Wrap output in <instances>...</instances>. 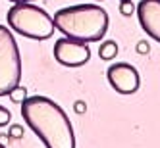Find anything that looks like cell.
<instances>
[{
  "instance_id": "cell-1",
  "label": "cell",
  "mask_w": 160,
  "mask_h": 148,
  "mask_svg": "<svg viewBox=\"0 0 160 148\" xmlns=\"http://www.w3.org/2000/svg\"><path fill=\"white\" fill-rule=\"evenodd\" d=\"M21 117L47 148H75V135L66 112L48 96H27Z\"/></svg>"
},
{
  "instance_id": "cell-2",
  "label": "cell",
  "mask_w": 160,
  "mask_h": 148,
  "mask_svg": "<svg viewBox=\"0 0 160 148\" xmlns=\"http://www.w3.org/2000/svg\"><path fill=\"white\" fill-rule=\"evenodd\" d=\"M54 27L64 37L83 42H98L108 31V14L98 4H77L54 14Z\"/></svg>"
},
{
  "instance_id": "cell-3",
  "label": "cell",
  "mask_w": 160,
  "mask_h": 148,
  "mask_svg": "<svg viewBox=\"0 0 160 148\" xmlns=\"http://www.w3.org/2000/svg\"><path fill=\"white\" fill-rule=\"evenodd\" d=\"M6 21L18 35L33 41H47L54 35V19L33 2H16L8 10Z\"/></svg>"
},
{
  "instance_id": "cell-4",
  "label": "cell",
  "mask_w": 160,
  "mask_h": 148,
  "mask_svg": "<svg viewBox=\"0 0 160 148\" xmlns=\"http://www.w3.org/2000/svg\"><path fill=\"white\" fill-rule=\"evenodd\" d=\"M21 81V56L18 42L6 25H0V96L8 93Z\"/></svg>"
},
{
  "instance_id": "cell-5",
  "label": "cell",
  "mask_w": 160,
  "mask_h": 148,
  "mask_svg": "<svg viewBox=\"0 0 160 148\" xmlns=\"http://www.w3.org/2000/svg\"><path fill=\"white\" fill-rule=\"evenodd\" d=\"M54 60L66 65V67H79L85 65L91 58V48L89 42L77 41V39H70V37H62L60 41L54 42Z\"/></svg>"
},
{
  "instance_id": "cell-6",
  "label": "cell",
  "mask_w": 160,
  "mask_h": 148,
  "mask_svg": "<svg viewBox=\"0 0 160 148\" xmlns=\"http://www.w3.org/2000/svg\"><path fill=\"white\" fill-rule=\"evenodd\" d=\"M106 79L110 87L120 94H133L141 87V77L139 71L128 62H118L112 64L106 69Z\"/></svg>"
},
{
  "instance_id": "cell-7",
  "label": "cell",
  "mask_w": 160,
  "mask_h": 148,
  "mask_svg": "<svg viewBox=\"0 0 160 148\" xmlns=\"http://www.w3.org/2000/svg\"><path fill=\"white\" fill-rule=\"evenodd\" d=\"M135 12L143 31L152 41L160 42V0H141Z\"/></svg>"
},
{
  "instance_id": "cell-8",
  "label": "cell",
  "mask_w": 160,
  "mask_h": 148,
  "mask_svg": "<svg viewBox=\"0 0 160 148\" xmlns=\"http://www.w3.org/2000/svg\"><path fill=\"white\" fill-rule=\"evenodd\" d=\"M118 54V44L114 41H102L98 46V56L102 60H114V56Z\"/></svg>"
},
{
  "instance_id": "cell-9",
  "label": "cell",
  "mask_w": 160,
  "mask_h": 148,
  "mask_svg": "<svg viewBox=\"0 0 160 148\" xmlns=\"http://www.w3.org/2000/svg\"><path fill=\"white\" fill-rule=\"evenodd\" d=\"M8 96H10V100H12L14 104H21V102L27 98V88L18 85V87H14V88L8 93Z\"/></svg>"
},
{
  "instance_id": "cell-10",
  "label": "cell",
  "mask_w": 160,
  "mask_h": 148,
  "mask_svg": "<svg viewBox=\"0 0 160 148\" xmlns=\"http://www.w3.org/2000/svg\"><path fill=\"white\" fill-rule=\"evenodd\" d=\"M133 12H135V6H133L131 0H120V14H122V16L128 17V16H131Z\"/></svg>"
},
{
  "instance_id": "cell-11",
  "label": "cell",
  "mask_w": 160,
  "mask_h": 148,
  "mask_svg": "<svg viewBox=\"0 0 160 148\" xmlns=\"http://www.w3.org/2000/svg\"><path fill=\"white\" fill-rule=\"evenodd\" d=\"M10 119H12V113H10V110H6L4 106H0V127L8 125Z\"/></svg>"
},
{
  "instance_id": "cell-12",
  "label": "cell",
  "mask_w": 160,
  "mask_h": 148,
  "mask_svg": "<svg viewBox=\"0 0 160 148\" xmlns=\"http://www.w3.org/2000/svg\"><path fill=\"white\" fill-rule=\"evenodd\" d=\"M8 136L10 139H21V136H23V127H21V125H12L10 131H8Z\"/></svg>"
},
{
  "instance_id": "cell-13",
  "label": "cell",
  "mask_w": 160,
  "mask_h": 148,
  "mask_svg": "<svg viewBox=\"0 0 160 148\" xmlns=\"http://www.w3.org/2000/svg\"><path fill=\"white\" fill-rule=\"evenodd\" d=\"M135 50L139 52V54H148V52H151V44H148L147 41H139V42H137V46H135Z\"/></svg>"
},
{
  "instance_id": "cell-14",
  "label": "cell",
  "mask_w": 160,
  "mask_h": 148,
  "mask_svg": "<svg viewBox=\"0 0 160 148\" xmlns=\"http://www.w3.org/2000/svg\"><path fill=\"white\" fill-rule=\"evenodd\" d=\"M73 112H75V113H85V112H87V104H85L83 100L73 102Z\"/></svg>"
},
{
  "instance_id": "cell-15",
  "label": "cell",
  "mask_w": 160,
  "mask_h": 148,
  "mask_svg": "<svg viewBox=\"0 0 160 148\" xmlns=\"http://www.w3.org/2000/svg\"><path fill=\"white\" fill-rule=\"evenodd\" d=\"M12 4H16V2H33V0H10Z\"/></svg>"
},
{
  "instance_id": "cell-16",
  "label": "cell",
  "mask_w": 160,
  "mask_h": 148,
  "mask_svg": "<svg viewBox=\"0 0 160 148\" xmlns=\"http://www.w3.org/2000/svg\"><path fill=\"white\" fill-rule=\"evenodd\" d=\"M0 148H6V146H4V144H0Z\"/></svg>"
},
{
  "instance_id": "cell-17",
  "label": "cell",
  "mask_w": 160,
  "mask_h": 148,
  "mask_svg": "<svg viewBox=\"0 0 160 148\" xmlns=\"http://www.w3.org/2000/svg\"><path fill=\"white\" fill-rule=\"evenodd\" d=\"M98 2H100V0H98Z\"/></svg>"
}]
</instances>
